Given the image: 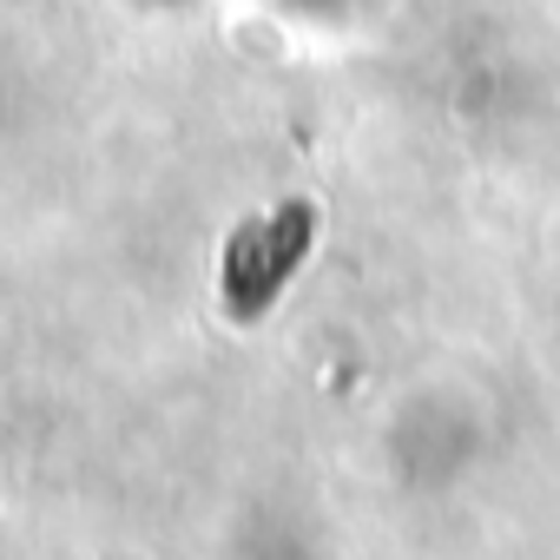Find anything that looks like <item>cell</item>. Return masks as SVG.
Listing matches in <instances>:
<instances>
[{
    "mask_svg": "<svg viewBox=\"0 0 560 560\" xmlns=\"http://www.w3.org/2000/svg\"><path fill=\"white\" fill-rule=\"evenodd\" d=\"M311 231H317L311 205H277L270 218H250L224 250V304L237 317H257L277 291H284L298 257L311 250Z\"/></svg>",
    "mask_w": 560,
    "mask_h": 560,
    "instance_id": "cell-1",
    "label": "cell"
}]
</instances>
